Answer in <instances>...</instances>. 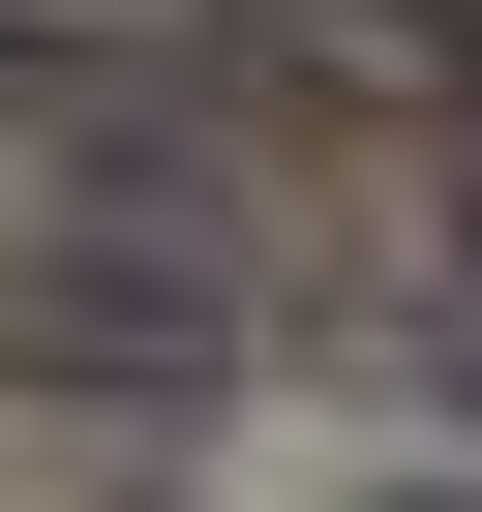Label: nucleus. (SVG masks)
<instances>
[{
  "mask_svg": "<svg viewBox=\"0 0 482 512\" xmlns=\"http://www.w3.org/2000/svg\"><path fill=\"white\" fill-rule=\"evenodd\" d=\"M181 0H0V91H91V61H151Z\"/></svg>",
  "mask_w": 482,
  "mask_h": 512,
  "instance_id": "1",
  "label": "nucleus"
},
{
  "mask_svg": "<svg viewBox=\"0 0 482 512\" xmlns=\"http://www.w3.org/2000/svg\"><path fill=\"white\" fill-rule=\"evenodd\" d=\"M422 512H482V482H422Z\"/></svg>",
  "mask_w": 482,
  "mask_h": 512,
  "instance_id": "3",
  "label": "nucleus"
},
{
  "mask_svg": "<svg viewBox=\"0 0 482 512\" xmlns=\"http://www.w3.org/2000/svg\"><path fill=\"white\" fill-rule=\"evenodd\" d=\"M422 121H452V272H482V61H452V91H422Z\"/></svg>",
  "mask_w": 482,
  "mask_h": 512,
  "instance_id": "2",
  "label": "nucleus"
}]
</instances>
